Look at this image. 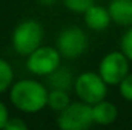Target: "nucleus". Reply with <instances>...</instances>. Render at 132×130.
Instances as JSON below:
<instances>
[{
	"instance_id": "obj_1",
	"label": "nucleus",
	"mask_w": 132,
	"mask_h": 130,
	"mask_svg": "<svg viewBox=\"0 0 132 130\" xmlns=\"http://www.w3.org/2000/svg\"><path fill=\"white\" fill-rule=\"evenodd\" d=\"M12 106L25 113H37L48 106V89L35 80H20L11 86Z\"/></svg>"
},
{
	"instance_id": "obj_2",
	"label": "nucleus",
	"mask_w": 132,
	"mask_h": 130,
	"mask_svg": "<svg viewBox=\"0 0 132 130\" xmlns=\"http://www.w3.org/2000/svg\"><path fill=\"white\" fill-rule=\"evenodd\" d=\"M14 51L22 55L28 57L32 51H35L38 46H42L43 41V28L37 20H23L20 22L11 37Z\"/></svg>"
},
{
	"instance_id": "obj_3",
	"label": "nucleus",
	"mask_w": 132,
	"mask_h": 130,
	"mask_svg": "<svg viewBox=\"0 0 132 130\" xmlns=\"http://www.w3.org/2000/svg\"><path fill=\"white\" fill-rule=\"evenodd\" d=\"M94 124L92 106L83 101H71L69 106L59 112L57 126L63 130H85Z\"/></svg>"
},
{
	"instance_id": "obj_4",
	"label": "nucleus",
	"mask_w": 132,
	"mask_h": 130,
	"mask_svg": "<svg viewBox=\"0 0 132 130\" xmlns=\"http://www.w3.org/2000/svg\"><path fill=\"white\" fill-rule=\"evenodd\" d=\"M74 92L80 101L92 106L106 98L108 84L97 72H83L74 81Z\"/></svg>"
},
{
	"instance_id": "obj_5",
	"label": "nucleus",
	"mask_w": 132,
	"mask_h": 130,
	"mask_svg": "<svg viewBox=\"0 0 132 130\" xmlns=\"http://www.w3.org/2000/svg\"><path fill=\"white\" fill-rule=\"evenodd\" d=\"M98 73L108 86H118L129 73V58L121 51H112L101 58Z\"/></svg>"
},
{
	"instance_id": "obj_6",
	"label": "nucleus",
	"mask_w": 132,
	"mask_h": 130,
	"mask_svg": "<svg viewBox=\"0 0 132 130\" xmlns=\"http://www.w3.org/2000/svg\"><path fill=\"white\" fill-rule=\"evenodd\" d=\"M60 57L62 54L57 48L38 46L26 57V67L37 77H48L60 66Z\"/></svg>"
},
{
	"instance_id": "obj_7",
	"label": "nucleus",
	"mask_w": 132,
	"mask_h": 130,
	"mask_svg": "<svg viewBox=\"0 0 132 130\" xmlns=\"http://www.w3.org/2000/svg\"><path fill=\"white\" fill-rule=\"evenodd\" d=\"M57 49L65 58H78L88 49V35L78 26L65 28L57 37Z\"/></svg>"
},
{
	"instance_id": "obj_8",
	"label": "nucleus",
	"mask_w": 132,
	"mask_h": 130,
	"mask_svg": "<svg viewBox=\"0 0 132 130\" xmlns=\"http://www.w3.org/2000/svg\"><path fill=\"white\" fill-rule=\"evenodd\" d=\"M85 15V23L91 31H104L109 25H111V15L108 8L101 6V5H92L91 8L86 9Z\"/></svg>"
},
{
	"instance_id": "obj_9",
	"label": "nucleus",
	"mask_w": 132,
	"mask_h": 130,
	"mask_svg": "<svg viewBox=\"0 0 132 130\" xmlns=\"http://www.w3.org/2000/svg\"><path fill=\"white\" fill-rule=\"evenodd\" d=\"M108 11L115 25L125 28L132 26V0H111Z\"/></svg>"
},
{
	"instance_id": "obj_10",
	"label": "nucleus",
	"mask_w": 132,
	"mask_h": 130,
	"mask_svg": "<svg viewBox=\"0 0 132 130\" xmlns=\"http://www.w3.org/2000/svg\"><path fill=\"white\" fill-rule=\"evenodd\" d=\"M118 116V110L115 107L114 103L101 99L98 103L92 104V118H94V124L98 126H109L112 124Z\"/></svg>"
},
{
	"instance_id": "obj_11",
	"label": "nucleus",
	"mask_w": 132,
	"mask_h": 130,
	"mask_svg": "<svg viewBox=\"0 0 132 130\" xmlns=\"http://www.w3.org/2000/svg\"><path fill=\"white\" fill-rule=\"evenodd\" d=\"M74 77L71 73V70L68 67H62L59 66L54 72H51L48 75V84L51 89H62V90H68L71 87H74Z\"/></svg>"
},
{
	"instance_id": "obj_12",
	"label": "nucleus",
	"mask_w": 132,
	"mask_h": 130,
	"mask_svg": "<svg viewBox=\"0 0 132 130\" xmlns=\"http://www.w3.org/2000/svg\"><path fill=\"white\" fill-rule=\"evenodd\" d=\"M71 103V97L68 94V90L62 89H51L48 92V107L54 112H62L66 109Z\"/></svg>"
},
{
	"instance_id": "obj_13",
	"label": "nucleus",
	"mask_w": 132,
	"mask_h": 130,
	"mask_svg": "<svg viewBox=\"0 0 132 130\" xmlns=\"http://www.w3.org/2000/svg\"><path fill=\"white\" fill-rule=\"evenodd\" d=\"M12 80H14V72L11 64L0 58V94L6 92L11 86H12Z\"/></svg>"
},
{
	"instance_id": "obj_14",
	"label": "nucleus",
	"mask_w": 132,
	"mask_h": 130,
	"mask_svg": "<svg viewBox=\"0 0 132 130\" xmlns=\"http://www.w3.org/2000/svg\"><path fill=\"white\" fill-rule=\"evenodd\" d=\"M63 3L69 11L77 14H85L86 9L95 3V0H63Z\"/></svg>"
},
{
	"instance_id": "obj_15",
	"label": "nucleus",
	"mask_w": 132,
	"mask_h": 130,
	"mask_svg": "<svg viewBox=\"0 0 132 130\" xmlns=\"http://www.w3.org/2000/svg\"><path fill=\"white\" fill-rule=\"evenodd\" d=\"M120 51L129 58V61H132V26H129L128 31L121 35V40H120Z\"/></svg>"
},
{
	"instance_id": "obj_16",
	"label": "nucleus",
	"mask_w": 132,
	"mask_h": 130,
	"mask_svg": "<svg viewBox=\"0 0 132 130\" xmlns=\"http://www.w3.org/2000/svg\"><path fill=\"white\" fill-rule=\"evenodd\" d=\"M118 89H120V95L126 101L132 103V73H128L121 80V83L118 84Z\"/></svg>"
},
{
	"instance_id": "obj_17",
	"label": "nucleus",
	"mask_w": 132,
	"mask_h": 130,
	"mask_svg": "<svg viewBox=\"0 0 132 130\" xmlns=\"http://www.w3.org/2000/svg\"><path fill=\"white\" fill-rule=\"evenodd\" d=\"M26 129H28V124L20 118H9L6 126H5V130H26Z\"/></svg>"
},
{
	"instance_id": "obj_18",
	"label": "nucleus",
	"mask_w": 132,
	"mask_h": 130,
	"mask_svg": "<svg viewBox=\"0 0 132 130\" xmlns=\"http://www.w3.org/2000/svg\"><path fill=\"white\" fill-rule=\"evenodd\" d=\"M8 119H9V112L6 109V106L0 101V129H5Z\"/></svg>"
},
{
	"instance_id": "obj_19",
	"label": "nucleus",
	"mask_w": 132,
	"mask_h": 130,
	"mask_svg": "<svg viewBox=\"0 0 132 130\" xmlns=\"http://www.w3.org/2000/svg\"><path fill=\"white\" fill-rule=\"evenodd\" d=\"M38 2H40L42 5H45V6H52L57 0H38Z\"/></svg>"
}]
</instances>
